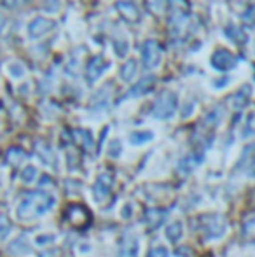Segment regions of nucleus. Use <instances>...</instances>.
I'll list each match as a JSON object with an SVG mask.
<instances>
[{"label":"nucleus","mask_w":255,"mask_h":257,"mask_svg":"<svg viewBox=\"0 0 255 257\" xmlns=\"http://www.w3.org/2000/svg\"><path fill=\"white\" fill-rule=\"evenodd\" d=\"M67 219L74 224L75 227H82L88 224L89 220V212L81 205H74L67 210Z\"/></svg>","instance_id":"9b49d317"},{"label":"nucleus","mask_w":255,"mask_h":257,"mask_svg":"<svg viewBox=\"0 0 255 257\" xmlns=\"http://www.w3.org/2000/svg\"><path fill=\"white\" fill-rule=\"evenodd\" d=\"M136 70H138V68H136V61L135 60L128 61V63L121 68V79H123V81H126V82L133 81V79H135V75H136Z\"/></svg>","instance_id":"6ab92c4d"},{"label":"nucleus","mask_w":255,"mask_h":257,"mask_svg":"<svg viewBox=\"0 0 255 257\" xmlns=\"http://www.w3.org/2000/svg\"><path fill=\"white\" fill-rule=\"evenodd\" d=\"M171 6L177 7V6H185V0H170Z\"/></svg>","instance_id":"7c9ffc66"},{"label":"nucleus","mask_w":255,"mask_h":257,"mask_svg":"<svg viewBox=\"0 0 255 257\" xmlns=\"http://www.w3.org/2000/svg\"><path fill=\"white\" fill-rule=\"evenodd\" d=\"M9 231H11L9 219H7V217H4V215H0V240H4V238L9 234Z\"/></svg>","instance_id":"bb28decb"},{"label":"nucleus","mask_w":255,"mask_h":257,"mask_svg":"<svg viewBox=\"0 0 255 257\" xmlns=\"http://www.w3.org/2000/svg\"><path fill=\"white\" fill-rule=\"evenodd\" d=\"M225 34H227L229 37H231L234 42H238V44H241V42H245V41H246L245 32H243L239 27H234V25H231V27H229L227 30H225Z\"/></svg>","instance_id":"aec40b11"},{"label":"nucleus","mask_w":255,"mask_h":257,"mask_svg":"<svg viewBox=\"0 0 255 257\" xmlns=\"http://www.w3.org/2000/svg\"><path fill=\"white\" fill-rule=\"evenodd\" d=\"M238 170L245 172L246 175H250V177H255V144L245 147V151H243V154H241V159H239V163H238Z\"/></svg>","instance_id":"6e6552de"},{"label":"nucleus","mask_w":255,"mask_h":257,"mask_svg":"<svg viewBox=\"0 0 255 257\" xmlns=\"http://www.w3.org/2000/svg\"><path fill=\"white\" fill-rule=\"evenodd\" d=\"M74 137L79 142H82V146H84L86 149H93V137L89 132H86V130H77V132L74 133Z\"/></svg>","instance_id":"4be33fe9"},{"label":"nucleus","mask_w":255,"mask_h":257,"mask_svg":"<svg viewBox=\"0 0 255 257\" xmlns=\"http://www.w3.org/2000/svg\"><path fill=\"white\" fill-rule=\"evenodd\" d=\"M196 229L203 236V240H218L227 231V220L218 213H206L196 219Z\"/></svg>","instance_id":"f03ea898"},{"label":"nucleus","mask_w":255,"mask_h":257,"mask_svg":"<svg viewBox=\"0 0 255 257\" xmlns=\"http://www.w3.org/2000/svg\"><path fill=\"white\" fill-rule=\"evenodd\" d=\"M53 206H55V198L51 194L44 193V191H30L23 196L16 212L21 220H30L44 215Z\"/></svg>","instance_id":"f257e3e1"},{"label":"nucleus","mask_w":255,"mask_h":257,"mask_svg":"<svg viewBox=\"0 0 255 257\" xmlns=\"http://www.w3.org/2000/svg\"><path fill=\"white\" fill-rule=\"evenodd\" d=\"M248 98H250V86H246V89H245V96H243V89L238 93V95L232 98V103H234V107L236 108H241L243 105H245L246 102H248Z\"/></svg>","instance_id":"5701e85b"},{"label":"nucleus","mask_w":255,"mask_h":257,"mask_svg":"<svg viewBox=\"0 0 255 257\" xmlns=\"http://www.w3.org/2000/svg\"><path fill=\"white\" fill-rule=\"evenodd\" d=\"M236 61L238 60L229 51H224V49H220V51H217L211 56V63H213V67L217 70H231V68L236 67Z\"/></svg>","instance_id":"1a4fd4ad"},{"label":"nucleus","mask_w":255,"mask_h":257,"mask_svg":"<svg viewBox=\"0 0 255 257\" xmlns=\"http://www.w3.org/2000/svg\"><path fill=\"white\" fill-rule=\"evenodd\" d=\"M142 60L147 68H154L161 63V48L156 41H147L142 48Z\"/></svg>","instance_id":"39448f33"},{"label":"nucleus","mask_w":255,"mask_h":257,"mask_svg":"<svg viewBox=\"0 0 255 257\" xmlns=\"http://www.w3.org/2000/svg\"><path fill=\"white\" fill-rule=\"evenodd\" d=\"M35 177H37V170H35L34 166H27V168L21 172V179H23V182H34Z\"/></svg>","instance_id":"a878e982"},{"label":"nucleus","mask_w":255,"mask_h":257,"mask_svg":"<svg viewBox=\"0 0 255 257\" xmlns=\"http://www.w3.org/2000/svg\"><path fill=\"white\" fill-rule=\"evenodd\" d=\"M55 28V23L51 20H46V18H35L30 25H28V34L32 39H41L44 35H48L49 32Z\"/></svg>","instance_id":"0eeeda50"},{"label":"nucleus","mask_w":255,"mask_h":257,"mask_svg":"<svg viewBox=\"0 0 255 257\" xmlns=\"http://www.w3.org/2000/svg\"><path fill=\"white\" fill-rule=\"evenodd\" d=\"M164 219H166V210L163 208H147L145 213H143V224L149 229L159 227V224H163Z\"/></svg>","instance_id":"f8f14e48"},{"label":"nucleus","mask_w":255,"mask_h":257,"mask_svg":"<svg viewBox=\"0 0 255 257\" xmlns=\"http://www.w3.org/2000/svg\"><path fill=\"white\" fill-rule=\"evenodd\" d=\"M166 238L171 241V243H177V241H180V238L184 236V224L180 222V220H175V222H171L170 226L166 227Z\"/></svg>","instance_id":"2eb2a0df"},{"label":"nucleus","mask_w":255,"mask_h":257,"mask_svg":"<svg viewBox=\"0 0 255 257\" xmlns=\"http://www.w3.org/2000/svg\"><path fill=\"white\" fill-rule=\"evenodd\" d=\"M241 238H243V241H246V243H255V217L243 222Z\"/></svg>","instance_id":"f3484780"},{"label":"nucleus","mask_w":255,"mask_h":257,"mask_svg":"<svg viewBox=\"0 0 255 257\" xmlns=\"http://www.w3.org/2000/svg\"><path fill=\"white\" fill-rule=\"evenodd\" d=\"M114 180H116L114 179V173L109 172V170L98 175L95 186H93V196H95V200L98 203H103V201H107L110 198V194L114 191Z\"/></svg>","instance_id":"20e7f679"},{"label":"nucleus","mask_w":255,"mask_h":257,"mask_svg":"<svg viewBox=\"0 0 255 257\" xmlns=\"http://www.w3.org/2000/svg\"><path fill=\"white\" fill-rule=\"evenodd\" d=\"M138 238L131 233H124L119 241L117 257H138Z\"/></svg>","instance_id":"423d86ee"},{"label":"nucleus","mask_w":255,"mask_h":257,"mask_svg":"<svg viewBox=\"0 0 255 257\" xmlns=\"http://www.w3.org/2000/svg\"><path fill=\"white\" fill-rule=\"evenodd\" d=\"M41 147L44 151H41L39 149V154H41V158H42V161L46 163V165H55V159H53V153H51V149H49L48 146H46V144H41Z\"/></svg>","instance_id":"b1692460"},{"label":"nucleus","mask_w":255,"mask_h":257,"mask_svg":"<svg viewBox=\"0 0 255 257\" xmlns=\"http://www.w3.org/2000/svg\"><path fill=\"white\" fill-rule=\"evenodd\" d=\"M107 68V61L103 60L102 56H95L89 60L88 68H86V77H88V82L93 84L95 81H98V77L103 74V70Z\"/></svg>","instance_id":"9d476101"},{"label":"nucleus","mask_w":255,"mask_h":257,"mask_svg":"<svg viewBox=\"0 0 255 257\" xmlns=\"http://www.w3.org/2000/svg\"><path fill=\"white\" fill-rule=\"evenodd\" d=\"M201 161H203V156H189V158H185V159H182V161H180L178 172H182L184 175H189V173H191Z\"/></svg>","instance_id":"dca6fc26"},{"label":"nucleus","mask_w":255,"mask_h":257,"mask_svg":"<svg viewBox=\"0 0 255 257\" xmlns=\"http://www.w3.org/2000/svg\"><path fill=\"white\" fill-rule=\"evenodd\" d=\"M4 6L9 7V9H14V7H20V6H25L27 2H30V0H2Z\"/></svg>","instance_id":"cd10ccee"},{"label":"nucleus","mask_w":255,"mask_h":257,"mask_svg":"<svg viewBox=\"0 0 255 257\" xmlns=\"http://www.w3.org/2000/svg\"><path fill=\"white\" fill-rule=\"evenodd\" d=\"M177 95L175 93H163L156 98V102L152 105V115L156 119H170L177 110Z\"/></svg>","instance_id":"7ed1b4c3"},{"label":"nucleus","mask_w":255,"mask_h":257,"mask_svg":"<svg viewBox=\"0 0 255 257\" xmlns=\"http://www.w3.org/2000/svg\"><path fill=\"white\" fill-rule=\"evenodd\" d=\"M109 154L112 156V158H117V156L121 154V144H119V142H112V146H110Z\"/></svg>","instance_id":"c756f323"},{"label":"nucleus","mask_w":255,"mask_h":257,"mask_svg":"<svg viewBox=\"0 0 255 257\" xmlns=\"http://www.w3.org/2000/svg\"><path fill=\"white\" fill-rule=\"evenodd\" d=\"M154 86H156V77H154V75H147V77H143L142 81H138L129 89L128 96H142V95H145V93L152 91Z\"/></svg>","instance_id":"ddd939ff"},{"label":"nucleus","mask_w":255,"mask_h":257,"mask_svg":"<svg viewBox=\"0 0 255 257\" xmlns=\"http://www.w3.org/2000/svg\"><path fill=\"white\" fill-rule=\"evenodd\" d=\"M147 257H170V252H168V248L163 247V245H157V247L150 248Z\"/></svg>","instance_id":"393cba45"},{"label":"nucleus","mask_w":255,"mask_h":257,"mask_svg":"<svg viewBox=\"0 0 255 257\" xmlns=\"http://www.w3.org/2000/svg\"><path fill=\"white\" fill-rule=\"evenodd\" d=\"M116 51L119 56H124V54L128 53V44L124 41H117L116 42Z\"/></svg>","instance_id":"c85d7f7f"},{"label":"nucleus","mask_w":255,"mask_h":257,"mask_svg":"<svg viewBox=\"0 0 255 257\" xmlns=\"http://www.w3.org/2000/svg\"><path fill=\"white\" fill-rule=\"evenodd\" d=\"M25 158H27V154H25L21 149H18V147H14V149H11L9 153H7V163H11L13 166H16V165H20L21 161H25Z\"/></svg>","instance_id":"412c9836"},{"label":"nucleus","mask_w":255,"mask_h":257,"mask_svg":"<svg viewBox=\"0 0 255 257\" xmlns=\"http://www.w3.org/2000/svg\"><path fill=\"white\" fill-rule=\"evenodd\" d=\"M154 139V133L152 132H135L129 135V142L133 146H142V144L149 142V140Z\"/></svg>","instance_id":"a211bd4d"},{"label":"nucleus","mask_w":255,"mask_h":257,"mask_svg":"<svg viewBox=\"0 0 255 257\" xmlns=\"http://www.w3.org/2000/svg\"><path fill=\"white\" fill-rule=\"evenodd\" d=\"M116 9L119 11L121 16L126 18L128 21H133V23H135V21L140 20V13H138V9H136L135 4L124 2V0H121V2L116 4Z\"/></svg>","instance_id":"4468645a"}]
</instances>
